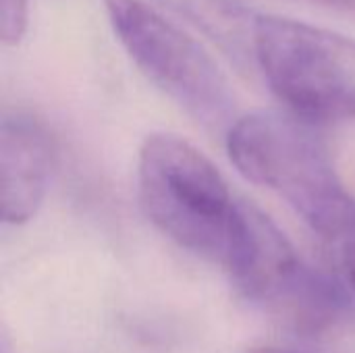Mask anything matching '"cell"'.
<instances>
[{
    "label": "cell",
    "mask_w": 355,
    "mask_h": 353,
    "mask_svg": "<svg viewBox=\"0 0 355 353\" xmlns=\"http://www.w3.org/2000/svg\"><path fill=\"white\" fill-rule=\"evenodd\" d=\"M227 152L248 181L279 193L320 237L355 229L354 198L316 123L293 112H252L229 129Z\"/></svg>",
    "instance_id": "6da1fadb"
},
{
    "label": "cell",
    "mask_w": 355,
    "mask_h": 353,
    "mask_svg": "<svg viewBox=\"0 0 355 353\" xmlns=\"http://www.w3.org/2000/svg\"><path fill=\"white\" fill-rule=\"evenodd\" d=\"M137 185L141 208L160 233L223 264L237 200L208 156L173 133H152L139 150Z\"/></svg>",
    "instance_id": "7a4b0ae2"
},
{
    "label": "cell",
    "mask_w": 355,
    "mask_h": 353,
    "mask_svg": "<svg viewBox=\"0 0 355 353\" xmlns=\"http://www.w3.org/2000/svg\"><path fill=\"white\" fill-rule=\"evenodd\" d=\"M254 62L285 106L312 123L355 121V40L279 15H260Z\"/></svg>",
    "instance_id": "3957f363"
},
{
    "label": "cell",
    "mask_w": 355,
    "mask_h": 353,
    "mask_svg": "<svg viewBox=\"0 0 355 353\" xmlns=\"http://www.w3.org/2000/svg\"><path fill=\"white\" fill-rule=\"evenodd\" d=\"M139 71L210 133L235 125V96L216 60L144 0H102Z\"/></svg>",
    "instance_id": "277c9868"
},
{
    "label": "cell",
    "mask_w": 355,
    "mask_h": 353,
    "mask_svg": "<svg viewBox=\"0 0 355 353\" xmlns=\"http://www.w3.org/2000/svg\"><path fill=\"white\" fill-rule=\"evenodd\" d=\"M223 264L243 298L275 304L302 268L285 233L248 200L235 202Z\"/></svg>",
    "instance_id": "5b68a950"
},
{
    "label": "cell",
    "mask_w": 355,
    "mask_h": 353,
    "mask_svg": "<svg viewBox=\"0 0 355 353\" xmlns=\"http://www.w3.org/2000/svg\"><path fill=\"white\" fill-rule=\"evenodd\" d=\"M54 160L48 129L27 112H6L0 123V214L23 225L42 206Z\"/></svg>",
    "instance_id": "8992f818"
},
{
    "label": "cell",
    "mask_w": 355,
    "mask_h": 353,
    "mask_svg": "<svg viewBox=\"0 0 355 353\" xmlns=\"http://www.w3.org/2000/svg\"><path fill=\"white\" fill-rule=\"evenodd\" d=\"M277 304L300 335L316 337L331 329L347 310L349 287L331 273L302 264Z\"/></svg>",
    "instance_id": "52a82bcc"
},
{
    "label": "cell",
    "mask_w": 355,
    "mask_h": 353,
    "mask_svg": "<svg viewBox=\"0 0 355 353\" xmlns=\"http://www.w3.org/2000/svg\"><path fill=\"white\" fill-rule=\"evenodd\" d=\"M185 17L239 62L254 60V33L260 12L243 0H156Z\"/></svg>",
    "instance_id": "ba28073f"
},
{
    "label": "cell",
    "mask_w": 355,
    "mask_h": 353,
    "mask_svg": "<svg viewBox=\"0 0 355 353\" xmlns=\"http://www.w3.org/2000/svg\"><path fill=\"white\" fill-rule=\"evenodd\" d=\"M27 0H0V37L4 44H19L27 31Z\"/></svg>",
    "instance_id": "9c48e42d"
},
{
    "label": "cell",
    "mask_w": 355,
    "mask_h": 353,
    "mask_svg": "<svg viewBox=\"0 0 355 353\" xmlns=\"http://www.w3.org/2000/svg\"><path fill=\"white\" fill-rule=\"evenodd\" d=\"M347 277H349L352 291L355 293V229L354 237H352V243H349V254H347Z\"/></svg>",
    "instance_id": "30bf717a"
},
{
    "label": "cell",
    "mask_w": 355,
    "mask_h": 353,
    "mask_svg": "<svg viewBox=\"0 0 355 353\" xmlns=\"http://www.w3.org/2000/svg\"><path fill=\"white\" fill-rule=\"evenodd\" d=\"M312 2H320V4L333 6V8H341V10H347V12H355V0H312Z\"/></svg>",
    "instance_id": "8fae6325"
},
{
    "label": "cell",
    "mask_w": 355,
    "mask_h": 353,
    "mask_svg": "<svg viewBox=\"0 0 355 353\" xmlns=\"http://www.w3.org/2000/svg\"><path fill=\"white\" fill-rule=\"evenodd\" d=\"M248 353H306V352H295V350H285V347H272V345H260V347H252Z\"/></svg>",
    "instance_id": "7c38bea8"
}]
</instances>
